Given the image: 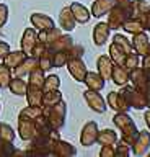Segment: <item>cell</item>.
<instances>
[{
    "mask_svg": "<svg viewBox=\"0 0 150 157\" xmlns=\"http://www.w3.org/2000/svg\"><path fill=\"white\" fill-rule=\"evenodd\" d=\"M132 2L134 0H114L113 8L108 12V25L111 29L123 28L126 20L132 17Z\"/></svg>",
    "mask_w": 150,
    "mask_h": 157,
    "instance_id": "obj_1",
    "label": "cell"
},
{
    "mask_svg": "<svg viewBox=\"0 0 150 157\" xmlns=\"http://www.w3.org/2000/svg\"><path fill=\"white\" fill-rule=\"evenodd\" d=\"M113 123L121 131V139L124 142H127V144L132 147V144L135 142V139H137V136H139V129H137V126H135L134 120L127 115V111L116 113L113 116Z\"/></svg>",
    "mask_w": 150,
    "mask_h": 157,
    "instance_id": "obj_2",
    "label": "cell"
},
{
    "mask_svg": "<svg viewBox=\"0 0 150 157\" xmlns=\"http://www.w3.org/2000/svg\"><path fill=\"white\" fill-rule=\"evenodd\" d=\"M42 115L47 118V121L51 123L52 129L60 131L65 126V118H67V103L64 101V98L56 103L52 106H42Z\"/></svg>",
    "mask_w": 150,
    "mask_h": 157,
    "instance_id": "obj_3",
    "label": "cell"
},
{
    "mask_svg": "<svg viewBox=\"0 0 150 157\" xmlns=\"http://www.w3.org/2000/svg\"><path fill=\"white\" fill-rule=\"evenodd\" d=\"M119 93L123 95V98L126 100V103L134 108V110H144V108H147V101H145V97L144 93L139 90V88H135L134 85H123V88L119 90Z\"/></svg>",
    "mask_w": 150,
    "mask_h": 157,
    "instance_id": "obj_4",
    "label": "cell"
},
{
    "mask_svg": "<svg viewBox=\"0 0 150 157\" xmlns=\"http://www.w3.org/2000/svg\"><path fill=\"white\" fill-rule=\"evenodd\" d=\"M83 98H85L86 105H88L95 113H104L106 108H108V103H106V100L103 98V95H101L100 92H96V90L86 88V90L83 92Z\"/></svg>",
    "mask_w": 150,
    "mask_h": 157,
    "instance_id": "obj_5",
    "label": "cell"
},
{
    "mask_svg": "<svg viewBox=\"0 0 150 157\" xmlns=\"http://www.w3.org/2000/svg\"><path fill=\"white\" fill-rule=\"evenodd\" d=\"M98 132H100V129H98L96 121H86L80 132V144L85 147L93 146L96 139H98Z\"/></svg>",
    "mask_w": 150,
    "mask_h": 157,
    "instance_id": "obj_6",
    "label": "cell"
},
{
    "mask_svg": "<svg viewBox=\"0 0 150 157\" xmlns=\"http://www.w3.org/2000/svg\"><path fill=\"white\" fill-rule=\"evenodd\" d=\"M65 66H67V69H69L70 75L74 77L77 82H83L85 80V75H86V72H88V69H86V64L83 62L82 57H70Z\"/></svg>",
    "mask_w": 150,
    "mask_h": 157,
    "instance_id": "obj_7",
    "label": "cell"
},
{
    "mask_svg": "<svg viewBox=\"0 0 150 157\" xmlns=\"http://www.w3.org/2000/svg\"><path fill=\"white\" fill-rule=\"evenodd\" d=\"M130 43H132V49L139 54L140 57H144L145 54H148V51H150V38L145 31L132 34Z\"/></svg>",
    "mask_w": 150,
    "mask_h": 157,
    "instance_id": "obj_8",
    "label": "cell"
},
{
    "mask_svg": "<svg viewBox=\"0 0 150 157\" xmlns=\"http://www.w3.org/2000/svg\"><path fill=\"white\" fill-rule=\"evenodd\" d=\"M132 154L134 155H145L150 151V131H139V136L132 144Z\"/></svg>",
    "mask_w": 150,
    "mask_h": 157,
    "instance_id": "obj_9",
    "label": "cell"
},
{
    "mask_svg": "<svg viewBox=\"0 0 150 157\" xmlns=\"http://www.w3.org/2000/svg\"><path fill=\"white\" fill-rule=\"evenodd\" d=\"M38 43V29L33 26V28H26L25 31H23V36H21V49L26 52V56H31L33 52V48L36 46Z\"/></svg>",
    "mask_w": 150,
    "mask_h": 157,
    "instance_id": "obj_10",
    "label": "cell"
},
{
    "mask_svg": "<svg viewBox=\"0 0 150 157\" xmlns=\"http://www.w3.org/2000/svg\"><path fill=\"white\" fill-rule=\"evenodd\" d=\"M36 134V124L33 120H26V118H18V136L23 141L30 142Z\"/></svg>",
    "mask_w": 150,
    "mask_h": 157,
    "instance_id": "obj_11",
    "label": "cell"
},
{
    "mask_svg": "<svg viewBox=\"0 0 150 157\" xmlns=\"http://www.w3.org/2000/svg\"><path fill=\"white\" fill-rule=\"evenodd\" d=\"M109 34H111V28H109L108 21L96 23L93 28V43L96 46H104L106 41L109 39Z\"/></svg>",
    "mask_w": 150,
    "mask_h": 157,
    "instance_id": "obj_12",
    "label": "cell"
},
{
    "mask_svg": "<svg viewBox=\"0 0 150 157\" xmlns=\"http://www.w3.org/2000/svg\"><path fill=\"white\" fill-rule=\"evenodd\" d=\"M54 157H72V155H77V149L74 144L67 141H62V139H57L52 146V154Z\"/></svg>",
    "mask_w": 150,
    "mask_h": 157,
    "instance_id": "obj_13",
    "label": "cell"
},
{
    "mask_svg": "<svg viewBox=\"0 0 150 157\" xmlns=\"http://www.w3.org/2000/svg\"><path fill=\"white\" fill-rule=\"evenodd\" d=\"M106 103L111 110H114L116 113H121V111H129L130 106L126 103V100L123 98L119 92H109L108 97H106Z\"/></svg>",
    "mask_w": 150,
    "mask_h": 157,
    "instance_id": "obj_14",
    "label": "cell"
},
{
    "mask_svg": "<svg viewBox=\"0 0 150 157\" xmlns=\"http://www.w3.org/2000/svg\"><path fill=\"white\" fill-rule=\"evenodd\" d=\"M113 67H114V62H113V59L109 57V54H108V56L103 54V56H100L98 61H96V72H98L104 80H109V78H111Z\"/></svg>",
    "mask_w": 150,
    "mask_h": 157,
    "instance_id": "obj_15",
    "label": "cell"
},
{
    "mask_svg": "<svg viewBox=\"0 0 150 157\" xmlns=\"http://www.w3.org/2000/svg\"><path fill=\"white\" fill-rule=\"evenodd\" d=\"M30 20H31V25L38 31H46V29H51L56 26L54 20L46 13H33Z\"/></svg>",
    "mask_w": 150,
    "mask_h": 157,
    "instance_id": "obj_16",
    "label": "cell"
},
{
    "mask_svg": "<svg viewBox=\"0 0 150 157\" xmlns=\"http://www.w3.org/2000/svg\"><path fill=\"white\" fill-rule=\"evenodd\" d=\"M59 25H60V28L64 29V31H74V29H75L77 20H75L74 13H72V10H70V5H69V7H64L60 10V13H59Z\"/></svg>",
    "mask_w": 150,
    "mask_h": 157,
    "instance_id": "obj_17",
    "label": "cell"
},
{
    "mask_svg": "<svg viewBox=\"0 0 150 157\" xmlns=\"http://www.w3.org/2000/svg\"><path fill=\"white\" fill-rule=\"evenodd\" d=\"M70 10H72V13H74V17H75V20H77V23L85 25V23H88V21H90L91 12L85 7L83 3H80V2H72V3H70Z\"/></svg>",
    "mask_w": 150,
    "mask_h": 157,
    "instance_id": "obj_18",
    "label": "cell"
},
{
    "mask_svg": "<svg viewBox=\"0 0 150 157\" xmlns=\"http://www.w3.org/2000/svg\"><path fill=\"white\" fill-rule=\"evenodd\" d=\"M36 67H39V59L35 57V56H28L25 61H23L16 69H13V71H15V75L25 78V77H28V74Z\"/></svg>",
    "mask_w": 150,
    "mask_h": 157,
    "instance_id": "obj_19",
    "label": "cell"
},
{
    "mask_svg": "<svg viewBox=\"0 0 150 157\" xmlns=\"http://www.w3.org/2000/svg\"><path fill=\"white\" fill-rule=\"evenodd\" d=\"M83 83L86 85V88H90V90L101 92L104 88V85H106V80L100 75L98 72H90L88 71V72H86V75H85Z\"/></svg>",
    "mask_w": 150,
    "mask_h": 157,
    "instance_id": "obj_20",
    "label": "cell"
},
{
    "mask_svg": "<svg viewBox=\"0 0 150 157\" xmlns=\"http://www.w3.org/2000/svg\"><path fill=\"white\" fill-rule=\"evenodd\" d=\"M111 80H113L116 85L123 87V85H126V83H129V82H130V72H129L124 66L114 64L113 74H111Z\"/></svg>",
    "mask_w": 150,
    "mask_h": 157,
    "instance_id": "obj_21",
    "label": "cell"
},
{
    "mask_svg": "<svg viewBox=\"0 0 150 157\" xmlns=\"http://www.w3.org/2000/svg\"><path fill=\"white\" fill-rule=\"evenodd\" d=\"M130 83H132L135 88H139L140 92L150 83V78L147 77V74L144 72V69L140 66L137 69H134V71H130Z\"/></svg>",
    "mask_w": 150,
    "mask_h": 157,
    "instance_id": "obj_22",
    "label": "cell"
},
{
    "mask_svg": "<svg viewBox=\"0 0 150 157\" xmlns=\"http://www.w3.org/2000/svg\"><path fill=\"white\" fill-rule=\"evenodd\" d=\"M114 0H95L93 5H91V17L95 18H101L104 15H108V12L113 8Z\"/></svg>",
    "mask_w": 150,
    "mask_h": 157,
    "instance_id": "obj_23",
    "label": "cell"
},
{
    "mask_svg": "<svg viewBox=\"0 0 150 157\" xmlns=\"http://www.w3.org/2000/svg\"><path fill=\"white\" fill-rule=\"evenodd\" d=\"M42 95H44V90L42 87H35V85H28L26 90V101L28 105L33 106H41L42 105Z\"/></svg>",
    "mask_w": 150,
    "mask_h": 157,
    "instance_id": "obj_24",
    "label": "cell"
},
{
    "mask_svg": "<svg viewBox=\"0 0 150 157\" xmlns=\"http://www.w3.org/2000/svg\"><path fill=\"white\" fill-rule=\"evenodd\" d=\"M28 56H26V52L23 51V49H20V51H10L5 56V59H3V64H5V66H8L13 71V69H16L18 66H20V64L25 61Z\"/></svg>",
    "mask_w": 150,
    "mask_h": 157,
    "instance_id": "obj_25",
    "label": "cell"
},
{
    "mask_svg": "<svg viewBox=\"0 0 150 157\" xmlns=\"http://www.w3.org/2000/svg\"><path fill=\"white\" fill-rule=\"evenodd\" d=\"M8 90H10L13 95L25 97V95H26V90H28V80H23V77L15 75V77H13L12 80H10Z\"/></svg>",
    "mask_w": 150,
    "mask_h": 157,
    "instance_id": "obj_26",
    "label": "cell"
},
{
    "mask_svg": "<svg viewBox=\"0 0 150 157\" xmlns=\"http://www.w3.org/2000/svg\"><path fill=\"white\" fill-rule=\"evenodd\" d=\"M60 34H62V28L54 26V28H51V29H46V31H38V39L42 41L47 48H49L51 44L60 36Z\"/></svg>",
    "mask_w": 150,
    "mask_h": 157,
    "instance_id": "obj_27",
    "label": "cell"
},
{
    "mask_svg": "<svg viewBox=\"0 0 150 157\" xmlns=\"http://www.w3.org/2000/svg\"><path fill=\"white\" fill-rule=\"evenodd\" d=\"M72 44H74V38H72L70 34H64V33H62L60 36L49 46V49L52 52H56V51H67Z\"/></svg>",
    "mask_w": 150,
    "mask_h": 157,
    "instance_id": "obj_28",
    "label": "cell"
},
{
    "mask_svg": "<svg viewBox=\"0 0 150 157\" xmlns=\"http://www.w3.org/2000/svg\"><path fill=\"white\" fill-rule=\"evenodd\" d=\"M123 29H124L126 33H130V34H135V33L145 31L142 20H140V18H135V17H129L127 20H126L124 25H123Z\"/></svg>",
    "mask_w": 150,
    "mask_h": 157,
    "instance_id": "obj_29",
    "label": "cell"
},
{
    "mask_svg": "<svg viewBox=\"0 0 150 157\" xmlns=\"http://www.w3.org/2000/svg\"><path fill=\"white\" fill-rule=\"evenodd\" d=\"M100 146H106V144H116L118 142V132L114 129H109V128H106V129L100 131L98 132V139H96Z\"/></svg>",
    "mask_w": 150,
    "mask_h": 157,
    "instance_id": "obj_30",
    "label": "cell"
},
{
    "mask_svg": "<svg viewBox=\"0 0 150 157\" xmlns=\"http://www.w3.org/2000/svg\"><path fill=\"white\" fill-rule=\"evenodd\" d=\"M109 57L113 59L114 64H119V66H124V61H126V56H127V52L124 51L123 48H119L116 43H111L109 44Z\"/></svg>",
    "mask_w": 150,
    "mask_h": 157,
    "instance_id": "obj_31",
    "label": "cell"
},
{
    "mask_svg": "<svg viewBox=\"0 0 150 157\" xmlns=\"http://www.w3.org/2000/svg\"><path fill=\"white\" fill-rule=\"evenodd\" d=\"M35 124H36V134L35 136H49L52 132V126H51V123L47 121V118L44 115L36 118Z\"/></svg>",
    "mask_w": 150,
    "mask_h": 157,
    "instance_id": "obj_32",
    "label": "cell"
},
{
    "mask_svg": "<svg viewBox=\"0 0 150 157\" xmlns=\"http://www.w3.org/2000/svg\"><path fill=\"white\" fill-rule=\"evenodd\" d=\"M44 71H42L41 67H36L33 69V71L28 74V85H35V87H42V83H44Z\"/></svg>",
    "mask_w": 150,
    "mask_h": 157,
    "instance_id": "obj_33",
    "label": "cell"
},
{
    "mask_svg": "<svg viewBox=\"0 0 150 157\" xmlns=\"http://www.w3.org/2000/svg\"><path fill=\"white\" fill-rule=\"evenodd\" d=\"M62 100V92L57 88V90H49V92H44L42 95V105L41 106H52L56 103H59Z\"/></svg>",
    "mask_w": 150,
    "mask_h": 157,
    "instance_id": "obj_34",
    "label": "cell"
},
{
    "mask_svg": "<svg viewBox=\"0 0 150 157\" xmlns=\"http://www.w3.org/2000/svg\"><path fill=\"white\" fill-rule=\"evenodd\" d=\"M42 115V106H33V105H28L25 106L23 110L20 111L18 118H26V120H33L35 121L36 118H39Z\"/></svg>",
    "mask_w": 150,
    "mask_h": 157,
    "instance_id": "obj_35",
    "label": "cell"
},
{
    "mask_svg": "<svg viewBox=\"0 0 150 157\" xmlns=\"http://www.w3.org/2000/svg\"><path fill=\"white\" fill-rule=\"evenodd\" d=\"M38 59H39V67H41L44 72L51 71V69L54 67V56H52V51H51L49 48H47Z\"/></svg>",
    "mask_w": 150,
    "mask_h": 157,
    "instance_id": "obj_36",
    "label": "cell"
},
{
    "mask_svg": "<svg viewBox=\"0 0 150 157\" xmlns=\"http://www.w3.org/2000/svg\"><path fill=\"white\" fill-rule=\"evenodd\" d=\"M13 78V74H12V69L5 66V64H0V88H8V85H10V80Z\"/></svg>",
    "mask_w": 150,
    "mask_h": 157,
    "instance_id": "obj_37",
    "label": "cell"
},
{
    "mask_svg": "<svg viewBox=\"0 0 150 157\" xmlns=\"http://www.w3.org/2000/svg\"><path fill=\"white\" fill-rule=\"evenodd\" d=\"M15 137H16V132H15V129H13L10 124H7V123H0V139L13 142Z\"/></svg>",
    "mask_w": 150,
    "mask_h": 157,
    "instance_id": "obj_38",
    "label": "cell"
},
{
    "mask_svg": "<svg viewBox=\"0 0 150 157\" xmlns=\"http://www.w3.org/2000/svg\"><path fill=\"white\" fill-rule=\"evenodd\" d=\"M60 87V77L56 75V74H51V75H46L44 83H42V90L49 92V90H57Z\"/></svg>",
    "mask_w": 150,
    "mask_h": 157,
    "instance_id": "obj_39",
    "label": "cell"
},
{
    "mask_svg": "<svg viewBox=\"0 0 150 157\" xmlns=\"http://www.w3.org/2000/svg\"><path fill=\"white\" fill-rule=\"evenodd\" d=\"M140 66V56L135 51L129 52L127 56H126V61H124V67L127 69V71H134V69H137Z\"/></svg>",
    "mask_w": 150,
    "mask_h": 157,
    "instance_id": "obj_40",
    "label": "cell"
},
{
    "mask_svg": "<svg viewBox=\"0 0 150 157\" xmlns=\"http://www.w3.org/2000/svg\"><path fill=\"white\" fill-rule=\"evenodd\" d=\"M113 43H116L119 48H123L126 52H132L134 49H132V43H130V39H127L124 36V34H119V33H116L114 36H113Z\"/></svg>",
    "mask_w": 150,
    "mask_h": 157,
    "instance_id": "obj_41",
    "label": "cell"
},
{
    "mask_svg": "<svg viewBox=\"0 0 150 157\" xmlns=\"http://www.w3.org/2000/svg\"><path fill=\"white\" fill-rule=\"evenodd\" d=\"M114 152H116V157H129L130 146L127 142H124L123 139H118V142L114 144Z\"/></svg>",
    "mask_w": 150,
    "mask_h": 157,
    "instance_id": "obj_42",
    "label": "cell"
},
{
    "mask_svg": "<svg viewBox=\"0 0 150 157\" xmlns=\"http://www.w3.org/2000/svg\"><path fill=\"white\" fill-rule=\"evenodd\" d=\"M15 146L13 142L2 141L0 139V157H8V155H15Z\"/></svg>",
    "mask_w": 150,
    "mask_h": 157,
    "instance_id": "obj_43",
    "label": "cell"
},
{
    "mask_svg": "<svg viewBox=\"0 0 150 157\" xmlns=\"http://www.w3.org/2000/svg\"><path fill=\"white\" fill-rule=\"evenodd\" d=\"M54 56V67H64L69 61V52L67 51H56L52 52Z\"/></svg>",
    "mask_w": 150,
    "mask_h": 157,
    "instance_id": "obj_44",
    "label": "cell"
},
{
    "mask_svg": "<svg viewBox=\"0 0 150 157\" xmlns=\"http://www.w3.org/2000/svg\"><path fill=\"white\" fill-rule=\"evenodd\" d=\"M67 52H69V59L70 57H82V56H83V52H85V49H83V46L74 43L69 49H67Z\"/></svg>",
    "mask_w": 150,
    "mask_h": 157,
    "instance_id": "obj_45",
    "label": "cell"
},
{
    "mask_svg": "<svg viewBox=\"0 0 150 157\" xmlns=\"http://www.w3.org/2000/svg\"><path fill=\"white\" fill-rule=\"evenodd\" d=\"M8 15H10V10L5 3H0V28H3L8 21Z\"/></svg>",
    "mask_w": 150,
    "mask_h": 157,
    "instance_id": "obj_46",
    "label": "cell"
},
{
    "mask_svg": "<svg viewBox=\"0 0 150 157\" xmlns=\"http://www.w3.org/2000/svg\"><path fill=\"white\" fill-rule=\"evenodd\" d=\"M100 157H116V152H114V144H106V146H101Z\"/></svg>",
    "mask_w": 150,
    "mask_h": 157,
    "instance_id": "obj_47",
    "label": "cell"
},
{
    "mask_svg": "<svg viewBox=\"0 0 150 157\" xmlns=\"http://www.w3.org/2000/svg\"><path fill=\"white\" fill-rule=\"evenodd\" d=\"M10 51H12V49H10V44L5 43V41H0V61H3V59H5V56H7Z\"/></svg>",
    "mask_w": 150,
    "mask_h": 157,
    "instance_id": "obj_48",
    "label": "cell"
},
{
    "mask_svg": "<svg viewBox=\"0 0 150 157\" xmlns=\"http://www.w3.org/2000/svg\"><path fill=\"white\" fill-rule=\"evenodd\" d=\"M142 69H144V72L147 74V77L150 78V52L145 54L144 59H142Z\"/></svg>",
    "mask_w": 150,
    "mask_h": 157,
    "instance_id": "obj_49",
    "label": "cell"
},
{
    "mask_svg": "<svg viewBox=\"0 0 150 157\" xmlns=\"http://www.w3.org/2000/svg\"><path fill=\"white\" fill-rule=\"evenodd\" d=\"M140 20H142V23H144L145 31H148V33H150V8L142 15V18H140Z\"/></svg>",
    "mask_w": 150,
    "mask_h": 157,
    "instance_id": "obj_50",
    "label": "cell"
},
{
    "mask_svg": "<svg viewBox=\"0 0 150 157\" xmlns=\"http://www.w3.org/2000/svg\"><path fill=\"white\" fill-rule=\"evenodd\" d=\"M142 93H144V97H145V101H147V108H150V83L142 90Z\"/></svg>",
    "mask_w": 150,
    "mask_h": 157,
    "instance_id": "obj_51",
    "label": "cell"
},
{
    "mask_svg": "<svg viewBox=\"0 0 150 157\" xmlns=\"http://www.w3.org/2000/svg\"><path fill=\"white\" fill-rule=\"evenodd\" d=\"M144 120H145V124H147L148 131H150V108H147V111L144 113Z\"/></svg>",
    "mask_w": 150,
    "mask_h": 157,
    "instance_id": "obj_52",
    "label": "cell"
},
{
    "mask_svg": "<svg viewBox=\"0 0 150 157\" xmlns=\"http://www.w3.org/2000/svg\"><path fill=\"white\" fill-rule=\"evenodd\" d=\"M147 154H148V155H150V151H148V152H147Z\"/></svg>",
    "mask_w": 150,
    "mask_h": 157,
    "instance_id": "obj_53",
    "label": "cell"
},
{
    "mask_svg": "<svg viewBox=\"0 0 150 157\" xmlns=\"http://www.w3.org/2000/svg\"><path fill=\"white\" fill-rule=\"evenodd\" d=\"M0 110H2V105H0Z\"/></svg>",
    "mask_w": 150,
    "mask_h": 157,
    "instance_id": "obj_54",
    "label": "cell"
},
{
    "mask_svg": "<svg viewBox=\"0 0 150 157\" xmlns=\"http://www.w3.org/2000/svg\"><path fill=\"white\" fill-rule=\"evenodd\" d=\"M148 52H150V51H148Z\"/></svg>",
    "mask_w": 150,
    "mask_h": 157,
    "instance_id": "obj_55",
    "label": "cell"
}]
</instances>
